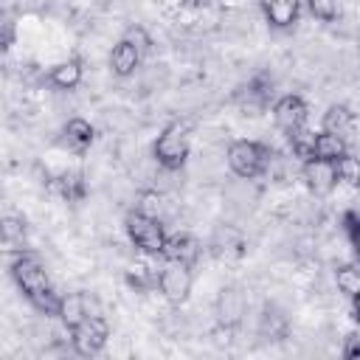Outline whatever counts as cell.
<instances>
[{
	"label": "cell",
	"mask_w": 360,
	"mask_h": 360,
	"mask_svg": "<svg viewBox=\"0 0 360 360\" xmlns=\"http://www.w3.org/2000/svg\"><path fill=\"white\" fill-rule=\"evenodd\" d=\"M270 96H273V79H267V76H253L245 87H239L236 101H239L242 110H250V115H259V112L270 104Z\"/></svg>",
	"instance_id": "cell-12"
},
{
	"label": "cell",
	"mask_w": 360,
	"mask_h": 360,
	"mask_svg": "<svg viewBox=\"0 0 360 360\" xmlns=\"http://www.w3.org/2000/svg\"><path fill=\"white\" fill-rule=\"evenodd\" d=\"M335 284L346 298H354L360 292V262H346L335 270Z\"/></svg>",
	"instance_id": "cell-21"
},
{
	"label": "cell",
	"mask_w": 360,
	"mask_h": 360,
	"mask_svg": "<svg viewBox=\"0 0 360 360\" xmlns=\"http://www.w3.org/2000/svg\"><path fill=\"white\" fill-rule=\"evenodd\" d=\"M62 138H65V146H68L70 152L84 155V152L93 146V141H96V129H93V124H90L87 118L73 115V118L65 121V127H62Z\"/></svg>",
	"instance_id": "cell-13"
},
{
	"label": "cell",
	"mask_w": 360,
	"mask_h": 360,
	"mask_svg": "<svg viewBox=\"0 0 360 360\" xmlns=\"http://www.w3.org/2000/svg\"><path fill=\"white\" fill-rule=\"evenodd\" d=\"M301 180L307 183V188L318 197L329 194L340 180H338V169L332 160H321V158H312V160H304L301 163Z\"/></svg>",
	"instance_id": "cell-8"
},
{
	"label": "cell",
	"mask_w": 360,
	"mask_h": 360,
	"mask_svg": "<svg viewBox=\"0 0 360 360\" xmlns=\"http://www.w3.org/2000/svg\"><path fill=\"white\" fill-rule=\"evenodd\" d=\"M124 37H127V39H132L143 53H149V51H152V37H149V31H146L143 25H129V28L124 31Z\"/></svg>",
	"instance_id": "cell-26"
},
{
	"label": "cell",
	"mask_w": 360,
	"mask_h": 360,
	"mask_svg": "<svg viewBox=\"0 0 360 360\" xmlns=\"http://www.w3.org/2000/svg\"><path fill=\"white\" fill-rule=\"evenodd\" d=\"M343 231H346V239H349V245L354 248V256H357V262H360V214L346 211V214H343Z\"/></svg>",
	"instance_id": "cell-25"
},
{
	"label": "cell",
	"mask_w": 360,
	"mask_h": 360,
	"mask_svg": "<svg viewBox=\"0 0 360 360\" xmlns=\"http://www.w3.org/2000/svg\"><path fill=\"white\" fill-rule=\"evenodd\" d=\"M352 312H354V321L360 323V292L352 298Z\"/></svg>",
	"instance_id": "cell-31"
},
{
	"label": "cell",
	"mask_w": 360,
	"mask_h": 360,
	"mask_svg": "<svg viewBox=\"0 0 360 360\" xmlns=\"http://www.w3.org/2000/svg\"><path fill=\"white\" fill-rule=\"evenodd\" d=\"M56 188L68 202H82L87 197V183L82 172H62L56 177Z\"/></svg>",
	"instance_id": "cell-20"
},
{
	"label": "cell",
	"mask_w": 360,
	"mask_h": 360,
	"mask_svg": "<svg viewBox=\"0 0 360 360\" xmlns=\"http://www.w3.org/2000/svg\"><path fill=\"white\" fill-rule=\"evenodd\" d=\"M312 129H295V132H290L287 135V143H290V152H292V158L298 160V163H304V160H312Z\"/></svg>",
	"instance_id": "cell-22"
},
{
	"label": "cell",
	"mask_w": 360,
	"mask_h": 360,
	"mask_svg": "<svg viewBox=\"0 0 360 360\" xmlns=\"http://www.w3.org/2000/svg\"><path fill=\"white\" fill-rule=\"evenodd\" d=\"M273 149L262 141H250V138H236L228 143V152H225V160H228V169L239 177V180H256L262 174L270 172V163H273Z\"/></svg>",
	"instance_id": "cell-2"
},
{
	"label": "cell",
	"mask_w": 360,
	"mask_h": 360,
	"mask_svg": "<svg viewBox=\"0 0 360 360\" xmlns=\"http://www.w3.org/2000/svg\"><path fill=\"white\" fill-rule=\"evenodd\" d=\"M143 56H146V53H143V51H141V48H138L132 39L121 37V39L112 45L107 65H110L112 76H118V79H129V76H135V70L141 68Z\"/></svg>",
	"instance_id": "cell-9"
},
{
	"label": "cell",
	"mask_w": 360,
	"mask_h": 360,
	"mask_svg": "<svg viewBox=\"0 0 360 360\" xmlns=\"http://www.w3.org/2000/svg\"><path fill=\"white\" fill-rule=\"evenodd\" d=\"M25 233H28L25 217L14 214V211H6V217H3V245L8 250H25L22 248L25 245Z\"/></svg>",
	"instance_id": "cell-19"
},
{
	"label": "cell",
	"mask_w": 360,
	"mask_h": 360,
	"mask_svg": "<svg viewBox=\"0 0 360 360\" xmlns=\"http://www.w3.org/2000/svg\"><path fill=\"white\" fill-rule=\"evenodd\" d=\"M11 45H14V22L6 20V25H3V48L8 51Z\"/></svg>",
	"instance_id": "cell-30"
},
{
	"label": "cell",
	"mask_w": 360,
	"mask_h": 360,
	"mask_svg": "<svg viewBox=\"0 0 360 360\" xmlns=\"http://www.w3.org/2000/svg\"><path fill=\"white\" fill-rule=\"evenodd\" d=\"M307 118H309V107L298 93H284L273 101V121L284 135H290L295 129H304Z\"/></svg>",
	"instance_id": "cell-7"
},
{
	"label": "cell",
	"mask_w": 360,
	"mask_h": 360,
	"mask_svg": "<svg viewBox=\"0 0 360 360\" xmlns=\"http://www.w3.org/2000/svg\"><path fill=\"white\" fill-rule=\"evenodd\" d=\"M321 129H326L332 135H340L343 141H352V135L357 129V115L346 104H332L321 118Z\"/></svg>",
	"instance_id": "cell-15"
},
{
	"label": "cell",
	"mask_w": 360,
	"mask_h": 360,
	"mask_svg": "<svg viewBox=\"0 0 360 360\" xmlns=\"http://www.w3.org/2000/svg\"><path fill=\"white\" fill-rule=\"evenodd\" d=\"M340 354H343L346 360H360V329H354V332H349V335L343 338Z\"/></svg>",
	"instance_id": "cell-28"
},
{
	"label": "cell",
	"mask_w": 360,
	"mask_h": 360,
	"mask_svg": "<svg viewBox=\"0 0 360 360\" xmlns=\"http://www.w3.org/2000/svg\"><path fill=\"white\" fill-rule=\"evenodd\" d=\"M90 315V304H87V295L84 292H68V295H62V304H59V321H62V326L70 332V329H76L84 318Z\"/></svg>",
	"instance_id": "cell-16"
},
{
	"label": "cell",
	"mask_w": 360,
	"mask_h": 360,
	"mask_svg": "<svg viewBox=\"0 0 360 360\" xmlns=\"http://www.w3.org/2000/svg\"><path fill=\"white\" fill-rule=\"evenodd\" d=\"M84 79V68H82V59L70 56L59 65H53L48 73H45V82L53 87V90H76Z\"/></svg>",
	"instance_id": "cell-14"
},
{
	"label": "cell",
	"mask_w": 360,
	"mask_h": 360,
	"mask_svg": "<svg viewBox=\"0 0 360 360\" xmlns=\"http://www.w3.org/2000/svg\"><path fill=\"white\" fill-rule=\"evenodd\" d=\"M217 315H219V321L225 326H233V323L242 321V315H245V298H242V292L236 287H222V292L217 298Z\"/></svg>",
	"instance_id": "cell-18"
},
{
	"label": "cell",
	"mask_w": 360,
	"mask_h": 360,
	"mask_svg": "<svg viewBox=\"0 0 360 360\" xmlns=\"http://www.w3.org/2000/svg\"><path fill=\"white\" fill-rule=\"evenodd\" d=\"M135 208L143 211V214L160 217V194H158V191H143V194L138 197V205H135Z\"/></svg>",
	"instance_id": "cell-27"
},
{
	"label": "cell",
	"mask_w": 360,
	"mask_h": 360,
	"mask_svg": "<svg viewBox=\"0 0 360 360\" xmlns=\"http://www.w3.org/2000/svg\"><path fill=\"white\" fill-rule=\"evenodd\" d=\"M259 8L264 14L267 25L276 28V31L292 28L301 17V3L298 0H259Z\"/></svg>",
	"instance_id": "cell-11"
},
{
	"label": "cell",
	"mask_w": 360,
	"mask_h": 360,
	"mask_svg": "<svg viewBox=\"0 0 360 360\" xmlns=\"http://www.w3.org/2000/svg\"><path fill=\"white\" fill-rule=\"evenodd\" d=\"M124 231H127L129 242L135 245V250H141L143 256H149V259L163 256L166 242H169V233H166L160 217H152V214H143V211L132 208L124 217Z\"/></svg>",
	"instance_id": "cell-4"
},
{
	"label": "cell",
	"mask_w": 360,
	"mask_h": 360,
	"mask_svg": "<svg viewBox=\"0 0 360 360\" xmlns=\"http://www.w3.org/2000/svg\"><path fill=\"white\" fill-rule=\"evenodd\" d=\"M335 169H338V180L352 186V188H360V158L346 152L343 158L335 160Z\"/></svg>",
	"instance_id": "cell-23"
},
{
	"label": "cell",
	"mask_w": 360,
	"mask_h": 360,
	"mask_svg": "<svg viewBox=\"0 0 360 360\" xmlns=\"http://www.w3.org/2000/svg\"><path fill=\"white\" fill-rule=\"evenodd\" d=\"M155 163L163 172H180L191 155V132L183 121H172L160 129V135L152 143Z\"/></svg>",
	"instance_id": "cell-3"
},
{
	"label": "cell",
	"mask_w": 360,
	"mask_h": 360,
	"mask_svg": "<svg viewBox=\"0 0 360 360\" xmlns=\"http://www.w3.org/2000/svg\"><path fill=\"white\" fill-rule=\"evenodd\" d=\"M8 273L17 284V290L22 292V298L42 315H59V304H62V292L53 287L42 259L31 250H14Z\"/></svg>",
	"instance_id": "cell-1"
},
{
	"label": "cell",
	"mask_w": 360,
	"mask_h": 360,
	"mask_svg": "<svg viewBox=\"0 0 360 360\" xmlns=\"http://www.w3.org/2000/svg\"><path fill=\"white\" fill-rule=\"evenodd\" d=\"M194 267L183 264V262H172L166 259L163 267L158 270V292L163 295L166 304L172 307H183L188 298H191V290H194Z\"/></svg>",
	"instance_id": "cell-5"
},
{
	"label": "cell",
	"mask_w": 360,
	"mask_h": 360,
	"mask_svg": "<svg viewBox=\"0 0 360 360\" xmlns=\"http://www.w3.org/2000/svg\"><path fill=\"white\" fill-rule=\"evenodd\" d=\"M70 335V346L79 357H96L98 352H104L107 340H110V323L104 315L90 312L76 329L68 332Z\"/></svg>",
	"instance_id": "cell-6"
},
{
	"label": "cell",
	"mask_w": 360,
	"mask_h": 360,
	"mask_svg": "<svg viewBox=\"0 0 360 360\" xmlns=\"http://www.w3.org/2000/svg\"><path fill=\"white\" fill-rule=\"evenodd\" d=\"M307 11L318 20V22H335L338 20V0H304Z\"/></svg>",
	"instance_id": "cell-24"
},
{
	"label": "cell",
	"mask_w": 360,
	"mask_h": 360,
	"mask_svg": "<svg viewBox=\"0 0 360 360\" xmlns=\"http://www.w3.org/2000/svg\"><path fill=\"white\" fill-rule=\"evenodd\" d=\"M158 3L169 11H183V8H194L200 0H158Z\"/></svg>",
	"instance_id": "cell-29"
},
{
	"label": "cell",
	"mask_w": 360,
	"mask_h": 360,
	"mask_svg": "<svg viewBox=\"0 0 360 360\" xmlns=\"http://www.w3.org/2000/svg\"><path fill=\"white\" fill-rule=\"evenodd\" d=\"M349 152V141H343L340 135H332L326 129H318L312 135V158H321V160H338Z\"/></svg>",
	"instance_id": "cell-17"
},
{
	"label": "cell",
	"mask_w": 360,
	"mask_h": 360,
	"mask_svg": "<svg viewBox=\"0 0 360 360\" xmlns=\"http://www.w3.org/2000/svg\"><path fill=\"white\" fill-rule=\"evenodd\" d=\"M202 256V242L188 233V231H180V233H169V242H166V250H163V259H172V262H183L188 267H194Z\"/></svg>",
	"instance_id": "cell-10"
}]
</instances>
